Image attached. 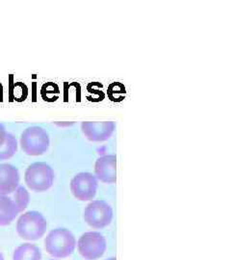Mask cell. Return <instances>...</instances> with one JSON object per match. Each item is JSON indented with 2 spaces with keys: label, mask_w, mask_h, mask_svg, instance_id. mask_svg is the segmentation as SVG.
Wrapping results in <instances>:
<instances>
[{
  "label": "cell",
  "mask_w": 231,
  "mask_h": 260,
  "mask_svg": "<svg viewBox=\"0 0 231 260\" xmlns=\"http://www.w3.org/2000/svg\"><path fill=\"white\" fill-rule=\"evenodd\" d=\"M47 230L46 218L38 211H27L22 214L17 222V232L19 237L35 241L42 238Z\"/></svg>",
  "instance_id": "3957f363"
},
{
  "label": "cell",
  "mask_w": 231,
  "mask_h": 260,
  "mask_svg": "<svg viewBox=\"0 0 231 260\" xmlns=\"http://www.w3.org/2000/svg\"><path fill=\"white\" fill-rule=\"evenodd\" d=\"M94 177L106 184L117 181V157L116 155H103L95 161Z\"/></svg>",
  "instance_id": "9c48e42d"
},
{
  "label": "cell",
  "mask_w": 231,
  "mask_h": 260,
  "mask_svg": "<svg viewBox=\"0 0 231 260\" xmlns=\"http://www.w3.org/2000/svg\"><path fill=\"white\" fill-rule=\"evenodd\" d=\"M54 171L45 162H36L28 166L24 181L28 188L36 193L46 192L54 183Z\"/></svg>",
  "instance_id": "7a4b0ae2"
},
{
  "label": "cell",
  "mask_w": 231,
  "mask_h": 260,
  "mask_svg": "<svg viewBox=\"0 0 231 260\" xmlns=\"http://www.w3.org/2000/svg\"><path fill=\"white\" fill-rule=\"evenodd\" d=\"M20 213L12 197L0 195V226L9 225Z\"/></svg>",
  "instance_id": "8fae6325"
},
{
  "label": "cell",
  "mask_w": 231,
  "mask_h": 260,
  "mask_svg": "<svg viewBox=\"0 0 231 260\" xmlns=\"http://www.w3.org/2000/svg\"><path fill=\"white\" fill-rule=\"evenodd\" d=\"M0 260H5L4 259V256H3V254H2L1 251H0Z\"/></svg>",
  "instance_id": "2e32d148"
},
{
  "label": "cell",
  "mask_w": 231,
  "mask_h": 260,
  "mask_svg": "<svg viewBox=\"0 0 231 260\" xmlns=\"http://www.w3.org/2000/svg\"><path fill=\"white\" fill-rule=\"evenodd\" d=\"M8 133L9 132L6 131L5 126L2 123H0V147L5 143V141L7 139V136H8Z\"/></svg>",
  "instance_id": "9a60e30c"
},
{
  "label": "cell",
  "mask_w": 231,
  "mask_h": 260,
  "mask_svg": "<svg viewBox=\"0 0 231 260\" xmlns=\"http://www.w3.org/2000/svg\"><path fill=\"white\" fill-rule=\"evenodd\" d=\"M84 221L94 230L108 226L113 220V209L106 202L95 200L86 206L83 214Z\"/></svg>",
  "instance_id": "5b68a950"
},
{
  "label": "cell",
  "mask_w": 231,
  "mask_h": 260,
  "mask_svg": "<svg viewBox=\"0 0 231 260\" xmlns=\"http://www.w3.org/2000/svg\"><path fill=\"white\" fill-rule=\"evenodd\" d=\"M98 180L91 173H79L71 181V191L74 198L81 202H89L96 195Z\"/></svg>",
  "instance_id": "52a82bcc"
},
{
  "label": "cell",
  "mask_w": 231,
  "mask_h": 260,
  "mask_svg": "<svg viewBox=\"0 0 231 260\" xmlns=\"http://www.w3.org/2000/svg\"><path fill=\"white\" fill-rule=\"evenodd\" d=\"M106 260H117L116 259V257H111V258H108V259Z\"/></svg>",
  "instance_id": "e0dca14e"
},
{
  "label": "cell",
  "mask_w": 231,
  "mask_h": 260,
  "mask_svg": "<svg viewBox=\"0 0 231 260\" xmlns=\"http://www.w3.org/2000/svg\"><path fill=\"white\" fill-rule=\"evenodd\" d=\"M13 260H42V252L36 245L25 243L15 250Z\"/></svg>",
  "instance_id": "7c38bea8"
},
{
  "label": "cell",
  "mask_w": 231,
  "mask_h": 260,
  "mask_svg": "<svg viewBox=\"0 0 231 260\" xmlns=\"http://www.w3.org/2000/svg\"><path fill=\"white\" fill-rule=\"evenodd\" d=\"M76 239L67 229H55L45 239L46 252L55 258H67L74 253Z\"/></svg>",
  "instance_id": "6da1fadb"
},
{
  "label": "cell",
  "mask_w": 231,
  "mask_h": 260,
  "mask_svg": "<svg viewBox=\"0 0 231 260\" xmlns=\"http://www.w3.org/2000/svg\"><path fill=\"white\" fill-rule=\"evenodd\" d=\"M19 186L18 168L9 163L0 164V195L10 196Z\"/></svg>",
  "instance_id": "30bf717a"
},
{
  "label": "cell",
  "mask_w": 231,
  "mask_h": 260,
  "mask_svg": "<svg viewBox=\"0 0 231 260\" xmlns=\"http://www.w3.org/2000/svg\"><path fill=\"white\" fill-rule=\"evenodd\" d=\"M77 248L80 255L85 259H100L106 251L107 242L102 233L89 232L80 236Z\"/></svg>",
  "instance_id": "8992f818"
},
{
  "label": "cell",
  "mask_w": 231,
  "mask_h": 260,
  "mask_svg": "<svg viewBox=\"0 0 231 260\" xmlns=\"http://www.w3.org/2000/svg\"><path fill=\"white\" fill-rule=\"evenodd\" d=\"M12 199L14 200L15 204L18 206L19 212H22L23 210H25L29 205V202H30L29 193H28L27 190L22 186L18 187V189L13 193Z\"/></svg>",
  "instance_id": "5bb4252c"
},
{
  "label": "cell",
  "mask_w": 231,
  "mask_h": 260,
  "mask_svg": "<svg viewBox=\"0 0 231 260\" xmlns=\"http://www.w3.org/2000/svg\"><path fill=\"white\" fill-rule=\"evenodd\" d=\"M19 144L22 150L30 156H40L49 149V136L41 126H30L20 136Z\"/></svg>",
  "instance_id": "277c9868"
},
{
  "label": "cell",
  "mask_w": 231,
  "mask_h": 260,
  "mask_svg": "<svg viewBox=\"0 0 231 260\" xmlns=\"http://www.w3.org/2000/svg\"><path fill=\"white\" fill-rule=\"evenodd\" d=\"M18 151V141L16 137L12 134L8 133L7 139L5 143L0 147V161L8 160L13 157Z\"/></svg>",
  "instance_id": "4fadbf2b"
},
{
  "label": "cell",
  "mask_w": 231,
  "mask_h": 260,
  "mask_svg": "<svg viewBox=\"0 0 231 260\" xmlns=\"http://www.w3.org/2000/svg\"><path fill=\"white\" fill-rule=\"evenodd\" d=\"M115 130V121H82L81 123V131L84 136L94 143H101L110 139Z\"/></svg>",
  "instance_id": "ba28073f"
},
{
  "label": "cell",
  "mask_w": 231,
  "mask_h": 260,
  "mask_svg": "<svg viewBox=\"0 0 231 260\" xmlns=\"http://www.w3.org/2000/svg\"><path fill=\"white\" fill-rule=\"evenodd\" d=\"M50 260H54V259H50Z\"/></svg>",
  "instance_id": "ac0fdd59"
}]
</instances>
